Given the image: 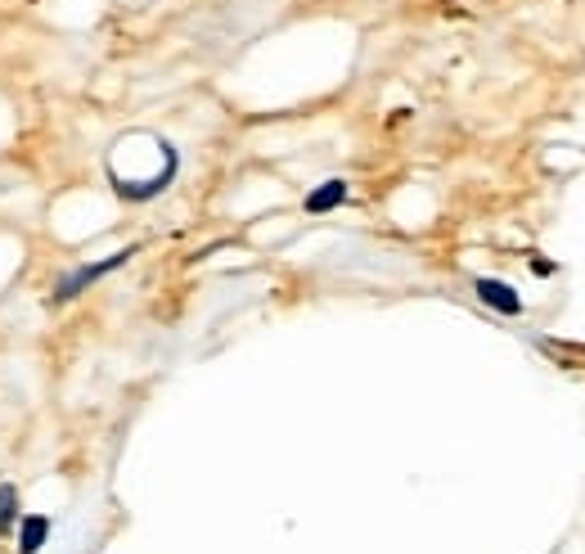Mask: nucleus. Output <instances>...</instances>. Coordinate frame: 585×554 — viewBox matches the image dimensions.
Wrapping results in <instances>:
<instances>
[{"label": "nucleus", "instance_id": "nucleus-1", "mask_svg": "<svg viewBox=\"0 0 585 554\" xmlns=\"http://www.w3.org/2000/svg\"><path fill=\"white\" fill-rule=\"evenodd\" d=\"M135 253H140V248H122V253H113V257H104V262H86V266H77V271H68V275H63V280L59 284H54V293H50V302H54V307H63V302H72V298H81V293H86L90 289V284H99V280H104V275H113L117 271V266H126V262H131V257Z\"/></svg>", "mask_w": 585, "mask_h": 554}, {"label": "nucleus", "instance_id": "nucleus-2", "mask_svg": "<svg viewBox=\"0 0 585 554\" xmlns=\"http://www.w3.org/2000/svg\"><path fill=\"white\" fill-rule=\"evenodd\" d=\"M176 167H180V158L171 154L167 163H162V172L158 176H149V181H122V176H113V190L122 194L126 203H144V199H158L162 190L171 185V176H176Z\"/></svg>", "mask_w": 585, "mask_h": 554}, {"label": "nucleus", "instance_id": "nucleus-3", "mask_svg": "<svg viewBox=\"0 0 585 554\" xmlns=\"http://www.w3.org/2000/svg\"><path fill=\"white\" fill-rule=\"evenodd\" d=\"M473 289H477V298H482L491 311H500V316H522V298L513 293V284H504V280H477Z\"/></svg>", "mask_w": 585, "mask_h": 554}, {"label": "nucleus", "instance_id": "nucleus-4", "mask_svg": "<svg viewBox=\"0 0 585 554\" xmlns=\"http://www.w3.org/2000/svg\"><path fill=\"white\" fill-rule=\"evenodd\" d=\"M342 203H347V181H338V176H333V181H324V185H315V190L306 194V212H311V217L342 208Z\"/></svg>", "mask_w": 585, "mask_h": 554}, {"label": "nucleus", "instance_id": "nucleus-5", "mask_svg": "<svg viewBox=\"0 0 585 554\" xmlns=\"http://www.w3.org/2000/svg\"><path fill=\"white\" fill-rule=\"evenodd\" d=\"M50 536V518L45 514H27L23 518V532H18V554H36Z\"/></svg>", "mask_w": 585, "mask_h": 554}, {"label": "nucleus", "instance_id": "nucleus-6", "mask_svg": "<svg viewBox=\"0 0 585 554\" xmlns=\"http://www.w3.org/2000/svg\"><path fill=\"white\" fill-rule=\"evenodd\" d=\"M14 518H18V487L14 482H0V536L14 527Z\"/></svg>", "mask_w": 585, "mask_h": 554}]
</instances>
